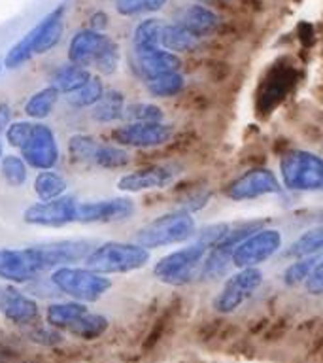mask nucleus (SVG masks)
<instances>
[{
  "instance_id": "37",
  "label": "nucleus",
  "mask_w": 323,
  "mask_h": 363,
  "mask_svg": "<svg viewBox=\"0 0 323 363\" xmlns=\"http://www.w3.org/2000/svg\"><path fill=\"white\" fill-rule=\"evenodd\" d=\"M28 164L23 161V157H17V155H6L0 161V174L6 180L8 186L21 187L28 178Z\"/></svg>"
},
{
  "instance_id": "11",
  "label": "nucleus",
  "mask_w": 323,
  "mask_h": 363,
  "mask_svg": "<svg viewBox=\"0 0 323 363\" xmlns=\"http://www.w3.org/2000/svg\"><path fill=\"white\" fill-rule=\"evenodd\" d=\"M23 161L40 172L51 170L59 163V146H57L53 130L45 123H34L33 136L21 150Z\"/></svg>"
},
{
  "instance_id": "40",
  "label": "nucleus",
  "mask_w": 323,
  "mask_h": 363,
  "mask_svg": "<svg viewBox=\"0 0 323 363\" xmlns=\"http://www.w3.org/2000/svg\"><path fill=\"white\" fill-rule=\"evenodd\" d=\"M95 67L98 68V72L104 74V76H110L118 70L119 67V48L115 42H110L106 50L102 51L101 57L95 61Z\"/></svg>"
},
{
  "instance_id": "20",
  "label": "nucleus",
  "mask_w": 323,
  "mask_h": 363,
  "mask_svg": "<svg viewBox=\"0 0 323 363\" xmlns=\"http://www.w3.org/2000/svg\"><path fill=\"white\" fill-rule=\"evenodd\" d=\"M62 13H64V6H59L36 25L38 38H36V45H34V55L47 53L59 44L62 36Z\"/></svg>"
},
{
  "instance_id": "13",
  "label": "nucleus",
  "mask_w": 323,
  "mask_h": 363,
  "mask_svg": "<svg viewBox=\"0 0 323 363\" xmlns=\"http://www.w3.org/2000/svg\"><path fill=\"white\" fill-rule=\"evenodd\" d=\"M132 214H135V203L127 197L78 204V221L81 223H112V221L129 220Z\"/></svg>"
},
{
  "instance_id": "38",
  "label": "nucleus",
  "mask_w": 323,
  "mask_h": 363,
  "mask_svg": "<svg viewBox=\"0 0 323 363\" xmlns=\"http://www.w3.org/2000/svg\"><path fill=\"white\" fill-rule=\"evenodd\" d=\"M34 123H28V121H16L11 123L8 129H6V140L11 147H17V150H23L27 146L30 136H33Z\"/></svg>"
},
{
  "instance_id": "42",
  "label": "nucleus",
  "mask_w": 323,
  "mask_h": 363,
  "mask_svg": "<svg viewBox=\"0 0 323 363\" xmlns=\"http://www.w3.org/2000/svg\"><path fill=\"white\" fill-rule=\"evenodd\" d=\"M115 10L121 16H136L146 10V0H115Z\"/></svg>"
},
{
  "instance_id": "7",
  "label": "nucleus",
  "mask_w": 323,
  "mask_h": 363,
  "mask_svg": "<svg viewBox=\"0 0 323 363\" xmlns=\"http://www.w3.org/2000/svg\"><path fill=\"white\" fill-rule=\"evenodd\" d=\"M282 246V235L278 229H259L238 244L232 252V265L238 269H251L271 259Z\"/></svg>"
},
{
  "instance_id": "26",
  "label": "nucleus",
  "mask_w": 323,
  "mask_h": 363,
  "mask_svg": "<svg viewBox=\"0 0 323 363\" xmlns=\"http://www.w3.org/2000/svg\"><path fill=\"white\" fill-rule=\"evenodd\" d=\"M59 91L53 85H47L44 89L36 91L27 102H25V113L30 119H45L53 112L57 101H59Z\"/></svg>"
},
{
  "instance_id": "27",
  "label": "nucleus",
  "mask_w": 323,
  "mask_h": 363,
  "mask_svg": "<svg viewBox=\"0 0 323 363\" xmlns=\"http://www.w3.org/2000/svg\"><path fill=\"white\" fill-rule=\"evenodd\" d=\"M36 38H38V27L30 28L19 42L11 45L8 53L4 57L6 68H19L25 62L30 61V57L34 55V45H36Z\"/></svg>"
},
{
  "instance_id": "41",
  "label": "nucleus",
  "mask_w": 323,
  "mask_h": 363,
  "mask_svg": "<svg viewBox=\"0 0 323 363\" xmlns=\"http://www.w3.org/2000/svg\"><path fill=\"white\" fill-rule=\"evenodd\" d=\"M305 288L312 295H323V259H319V263L316 265L310 278L306 280Z\"/></svg>"
},
{
  "instance_id": "44",
  "label": "nucleus",
  "mask_w": 323,
  "mask_h": 363,
  "mask_svg": "<svg viewBox=\"0 0 323 363\" xmlns=\"http://www.w3.org/2000/svg\"><path fill=\"white\" fill-rule=\"evenodd\" d=\"M11 125V108L8 104H0V135Z\"/></svg>"
},
{
  "instance_id": "24",
  "label": "nucleus",
  "mask_w": 323,
  "mask_h": 363,
  "mask_svg": "<svg viewBox=\"0 0 323 363\" xmlns=\"http://www.w3.org/2000/svg\"><path fill=\"white\" fill-rule=\"evenodd\" d=\"M125 96L121 91L118 89H108L102 99L93 106V119L98 123H112L118 119H123L125 112Z\"/></svg>"
},
{
  "instance_id": "10",
  "label": "nucleus",
  "mask_w": 323,
  "mask_h": 363,
  "mask_svg": "<svg viewBox=\"0 0 323 363\" xmlns=\"http://www.w3.org/2000/svg\"><path fill=\"white\" fill-rule=\"evenodd\" d=\"M282 189V182L268 169H254L238 176L225 187V195L231 201H251V199L274 195Z\"/></svg>"
},
{
  "instance_id": "19",
  "label": "nucleus",
  "mask_w": 323,
  "mask_h": 363,
  "mask_svg": "<svg viewBox=\"0 0 323 363\" xmlns=\"http://www.w3.org/2000/svg\"><path fill=\"white\" fill-rule=\"evenodd\" d=\"M176 23L203 38L204 34L214 33L215 28L220 27L221 21L220 16L210 8H206V6L191 4L178 13V21Z\"/></svg>"
},
{
  "instance_id": "46",
  "label": "nucleus",
  "mask_w": 323,
  "mask_h": 363,
  "mask_svg": "<svg viewBox=\"0 0 323 363\" xmlns=\"http://www.w3.org/2000/svg\"><path fill=\"white\" fill-rule=\"evenodd\" d=\"M0 161H2V144H0Z\"/></svg>"
},
{
  "instance_id": "14",
  "label": "nucleus",
  "mask_w": 323,
  "mask_h": 363,
  "mask_svg": "<svg viewBox=\"0 0 323 363\" xmlns=\"http://www.w3.org/2000/svg\"><path fill=\"white\" fill-rule=\"evenodd\" d=\"M38 261L34 259L30 250L0 248V280L11 284L33 282L42 274Z\"/></svg>"
},
{
  "instance_id": "22",
  "label": "nucleus",
  "mask_w": 323,
  "mask_h": 363,
  "mask_svg": "<svg viewBox=\"0 0 323 363\" xmlns=\"http://www.w3.org/2000/svg\"><path fill=\"white\" fill-rule=\"evenodd\" d=\"M203 38L197 36L191 30H187L186 27H181L178 23H172L163 30V36H161V48H164L170 53H181V51H193L197 50L200 45Z\"/></svg>"
},
{
  "instance_id": "45",
  "label": "nucleus",
  "mask_w": 323,
  "mask_h": 363,
  "mask_svg": "<svg viewBox=\"0 0 323 363\" xmlns=\"http://www.w3.org/2000/svg\"><path fill=\"white\" fill-rule=\"evenodd\" d=\"M166 4V0H146V11H159Z\"/></svg>"
},
{
  "instance_id": "39",
  "label": "nucleus",
  "mask_w": 323,
  "mask_h": 363,
  "mask_svg": "<svg viewBox=\"0 0 323 363\" xmlns=\"http://www.w3.org/2000/svg\"><path fill=\"white\" fill-rule=\"evenodd\" d=\"M27 337L40 346H55L62 342V335L59 329L51 325H34L27 329Z\"/></svg>"
},
{
  "instance_id": "30",
  "label": "nucleus",
  "mask_w": 323,
  "mask_h": 363,
  "mask_svg": "<svg viewBox=\"0 0 323 363\" xmlns=\"http://www.w3.org/2000/svg\"><path fill=\"white\" fill-rule=\"evenodd\" d=\"M108 325H110V322H108L106 316L95 314V312H87L85 316L79 318L78 322L68 329V333L76 335V337H79V339L93 340V339H98L101 335L106 333Z\"/></svg>"
},
{
  "instance_id": "21",
  "label": "nucleus",
  "mask_w": 323,
  "mask_h": 363,
  "mask_svg": "<svg viewBox=\"0 0 323 363\" xmlns=\"http://www.w3.org/2000/svg\"><path fill=\"white\" fill-rule=\"evenodd\" d=\"M89 312V308L79 303V301H64V303H51L45 308V320L50 323L51 328L55 329H68L72 328L74 323L78 322L79 318L85 316Z\"/></svg>"
},
{
  "instance_id": "23",
  "label": "nucleus",
  "mask_w": 323,
  "mask_h": 363,
  "mask_svg": "<svg viewBox=\"0 0 323 363\" xmlns=\"http://www.w3.org/2000/svg\"><path fill=\"white\" fill-rule=\"evenodd\" d=\"M91 78H93V76H91V72L87 68L68 62L64 67L57 68L55 74L51 76V85H53L59 93L70 95L74 91H78L79 87H84Z\"/></svg>"
},
{
  "instance_id": "36",
  "label": "nucleus",
  "mask_w": 323,
  "mask_h": 363,
  "mask_svg": "<svg viewBox=\"0 0 323 363\" xmlns=\"http://www.w3.org/2000/svg\"><path fill=\"white\" fill-rule=\"evenodd\" d=\"M322 257L317 255H308V257H300V259L293 261L291 265L283 272V282L285 286H299V284H306V280L310 278L316 265L319 263Z\"/></svg>"
},
{
  "instance_id": "15",
  "label": "nucleus",
  "mask_w": 323,
  "mask_h": 363,
  "mask_svg": "<svg viewBox=\"0 0 323 363\" xmlns=\"http://www.w3.org/2000/svg\"><path fill=\"white\" fill-rule=\"evenodd\" d=\"M178 178V169L174 167H146V169L135 170L119 178L118 189L125 193H140L147 189H161L170 186Z\"/></svg>"
},
{
  "instance_id": "2",
  "label": "nucleus",
  "mask_w": 323,
  "mask_h": 363,
  "mask_svg": "<svg viewBox=\"0 0 323 363\" xmlns=\"http://www.w3.org/2000/svg\"><path fill=\"white\" fill-rule=\"evenodd\" d=\"M210 252V246H206L200 240H195L186 248L176 250L172 254L164 255L153 267V274L161 282L169 286H186L193 280L200 278L204 259Z\"/></svg>"
},
{
  "instance_id": "35",
  "label": "nucleus",
  "mask_w": 323,
  "mask_h": 363,
  "mask_svg": "<svg viewBox=\"0 0 323 363\" xmlns=\"http://www.w3.org/2000/svg\"><path fill=\"white\" fill-rule=\"evenodd\" d=\"M129 163V153L125 152L123 147L112 146V144H101L95 153V161H93V164L106 170L123 169V167H127Z\"/></svg>"
},
{
  "instance_id": "1",
  "label": "nucleus",
  "mask_w": 323,
  "mask_h": 363,
  "mask_svg": "<svg viewBox=\"0 0 323 363\" xmlns=\"http://www.w3.org/2000/svg\"><path fill=\"white\" fill-rule=\"evenodd\" d=\"M147 261L149 250L140 244L104 242L85 257V265L98 274H125L146 267Z\"/></svg>"
},
{
  "instance_id": "17",
  "label": "nucleus",
  "mask_w": 323,
  "mask_h": 363,
  "mask_svg": "<svg viewBox=\"0 0 323 363\" xmlns=\"http://www.w3.org/2000/svg\"><path fill=\"white\" fill-rule=\"evenodd\" d=\"M0 312L17 325H30L38 318V303L13 286L0 288Z\"/></svg>"
},
{
  "instance_id": "5",
  "label": "nucleus",
  "mask_w": 323,
  "mask_h": 363,
  "mask_svg": "<svg viewBox=\"0 0 323 363\" xmlns=\"http://www.w3.org/2000/svg\"><path fill=\"white\" fill-rule=\"evenodd\" d=\"M50 280L61 294L79 303H95L112 288V280L108 277L79 267H59L51 272Z\"/></svg>"
},
{
  "instance_id": "29",
  "label": "nucleus",
  "mask_w": 323,
  "mask_h": 363,
  "mask_svg": "<svg viewBox=\"0 0 323 363\" xmlns=\"http://www.w3.org/2000/svg\"><path fill=\"white\" fill-rule=\"evenodd\" d=\"M319 252H323V225H317L302 233L289 246L288 254L295 259H300V257H308V255H317Z\"/></svg>"
},
{
  "instance_id": "6",
  "label": "nucleus",
  "mask_w": 323,
  "mask_h": 363,
  "mask_svg": "<svg viewBox=\"0 0 323 363\" xmlns=\"http://www.w3.org/2000/svg\"><path fill=\"white\" fill-rule=\"evenodd\" d=\"M263 284V272L257 267L240 269L232 277L227 278L223 288L214 299V308L220 314H231L254 297V294Z\"/></svg>"
},
{
  "instance_id": "4",
  "label": "nucleus",
  "mask_w": 323,
  "mask_h": 363,
  "mask_svg": "<svg viewBox=\"0 0 323 363\" xmlns=\"http://www.w3.org/2000/svg\"><path fill=\"white\" fill-rule=\"evenodd\" d=\"M195 233H197V225H195L193 216L186 210H180V212L159 216L149 221L136 233L135 240L146 250L163 248L170 244L186 242Z\"/></svg>"
},
{
  "instance_id": "16",
  "label": "nucleus",
  "mask_w": 323,
  "mask_h": 363,
  "mask_svg": "<svg viewBox=\"0 0 323 363\" xmlns=\"http://www.w3.org/2000/svg\"><path fill=\"white\" fill-rule=\"evenodd\" d=\"M112 38L104 33H96L93 28H85L74 34L68 44V61L78 67H89L101 57V53L110 45Z\"/></svg>"
},
{
  "instance_id": "32",
  "label": "nucleus",
  "mask_w": 323,
  "mask_h": 363,
  "mask_svg": "<svg viewBox=\"0 0 323 363\" xmlns=\"http://www.w3.org/2000/svg\"><path fill=\"white\" fill-rule=\"evenodd\" d=\"M104 93H106V89H104L102 79L93 76L84 87H79L78 91H74V93L67 95L68 104L74 108H78V110H81V108H93L96 102L101 101Z\"/></svg>"
},
{
  "instance_id": "28",
  "label": "nucleus",
  "mask_w": 323,
  "mask_h": 363,
  "mask_svg": "<svg viewBox=\"0 0 323 363\" xmlns=\"http://www.w3.org/2000/svg\"><path fill=\"white\" fill-rule=\"evenodd\" d=\"M67 180L61 174L53 172V170L38 172L36 180H34V193L42 201H53V199L62 197L64 191H67Z\"/></svg>"
},
{
  "instance_id": "47",
  "label": "nucleus",
  "mask_w": 323,
  "mask_h": 363,
  "mask_svg": "<svg viewBox=\"0 0 323 363\" xmlns=\"http://www.w3.org/2000/svg\"><path fill=\"white\" fill-rule=\"evenodd\" d=\"M0 70H2V61H0Z\"/></svg>"
},
{
  "instance_id": "8",
  "label": "nucleus",
  "mask_w": 323,
  "mask_h": 363,
  "mask_svg": "<svg viewBox=\"0 0 323 363\" xmlns=\"http://www.w3.org/2000/svg\"><path fill=\"white\" fill-rule=\"evenodd\" d=\"M78 201L70 195H62L53 201H40L30 204L23 212V220L36 227H64L78 221Z\"/></svg>"
},
{
  "instance_id": "33",
  "label": "nucleus",
  "mask_w": 323,
  "mask_h": 363,
  "mask_svg": "<svg viewBox=\"0 0 323 363\" xmlns=\"http://www.w3.org/2000/svg\"><path fill=\"white\" fill-rule=\"evenodd\" d=\"M163 118V110L157 104H149V102L127 104L123 112V119L127 123H161Z\"/></svg>"
},
{
  "instance_id": "18",
  "label": "nucleus",
  "mask_w": 323,
  "mask_h": 363,
  "mask_svg": "<svg viewBox=\"0 0 323 363\" xmlns=\"http://www.w3.org/2000/svg\"><path fill=\"white\" fill-rule=\"evenodd\" d=\"M135 55L136 67L144 76V79H149L164 72H178V68L181 67L180 57L166 50H161V48L159 50L142 51V53H135Z\"/></svg>"
},
{
  "instance_id": "25",
  "label": "nucleus",
  "mask_w": 323,
  "mask_h": 363,
  "mask_svg": "<svg viewBox=\"0 0 323 363\" xmlns=\"http://www.w3.org/2000/svg\"><path fill=\"white\" fill-rule=\"evenodd\" d=\"M164 27H166V23L163 19H146V21H142L136 27L135 36H132L135 53L159 50L161 48V36H163Z\"/></svg>"
},
{
  "instance_id": "43",
  "label": "nucleus",
  "mask_w": 323,
  "mask_h": 363,
  "mask_svg": "<svg viewBox=\"0 0 323 363\" xmlns=\"http://www.w3.org/2000/svg\"><path fill=\"white\" fill-rule=\"evenodd\" d=\"M108 27V16L104 11H95L91 17V28L96 33H102Z\"/></svg>"
},
{
  "instance_id": "9",
  "label": "nucleus",
  "mask_w": 323,
  "mask_h": 363,
  "mask_svg": "<svg viewBox=\"0 0 323 363\" xmlns=\"http://www.w3.org/2000/svg\"><path fill=\"white\" fill-rule=\"evenodd\" d=\"M93 244L89 240H61V242H47L30 246V254L42 271H55L59 267H70L72 263L85 261V257L93 252Z\"/></svg>"
},
{
  "instance_id": "12",
  "label": "nucleus",
  "mask_w": 323,
  "mask_h": 363,
  "mask_svg": "<svg viewBox=\"0 0 323 363\" xmlns=\"http://www.w3.org/2000/svg\"><path fill=\"white\" fill-rule=\"evenodd\" d=\"M174 127L169 123H127L112 133V138L127 147H157L172 138Z\"/></svg>"
},
{
  "instance_id": "34",
  "label": "nucleus",
  "mask_w": 323,
  "mask_h": 363,
  "mask_svg": "<svg viewBox=\"0 0 323 363\" xmlns=\"http://www.w3.org/2000/svg\"><path fill=\"white\" fill-rule=\"evenodd\" d=\"M98 146L101 144L91 135H74L68 140V153L74 163H93Z\"/></svg>"
},
{
  "instance_id": "31",
  "label": "nucleus",
  "mask_w": 323,
  "mask_h": 363,
  "mask_svg": "<svg viewBox=\"0 0 323 363\" xmlns=\"http://www.w3.org/2000/svg\"><path fill=\"white\" fill-rule=\"evenodd\" d=\"M146 87L153 96H172L186 87V79L180 72H164L146 79Z\"/></svg>"
},
{
  "instance_id": "3",
  "label": "nucleus",
  "mask_w": 323,
  "mask_h": 363,
  "mask_svg": "<svg viewBox=\"0 0 323 363\" xmlns=\"http://www.w3.org/2000/svg\"><path fill=\"white\" fill-rule=\"evenodd\" d=\"M280 178L289 191H323V157L306 150L283 153Z\"/></svg>"
},
{
  "instance_id": "48",
  "label": "nucleus",
  "mask_w": 323,
  "mask_h": 363,
  "mask_svg": "<svg viewBox=\"0 0 323 363\" xmlns=\"http://www.w3.org/2000/svg\"><path fill=\"white\" fill-rule=\"evenodd\" d=\"M322 144H323V138H322Z\"/></svg>"
}]
</instances>
